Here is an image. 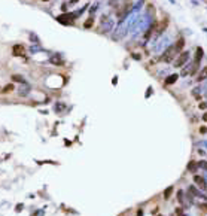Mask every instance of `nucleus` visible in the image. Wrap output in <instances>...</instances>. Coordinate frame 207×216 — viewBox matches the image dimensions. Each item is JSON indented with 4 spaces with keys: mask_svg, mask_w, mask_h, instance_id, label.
I'll return each instance as SVG.
<instances>
[{
    "mask_svg": "<svg viewBox=\"0 0 207 216\" xmlns=\"http://www.w3.org/2000/svg\"><path fill=\"white\" fill-rule=\"evenodd\" d=\"M45 2H46V0H45Z\"/></svg>",
    "mask_w": 207,
    "mask_h": 216,
    "instance_id": "nucleus-20",
    "label": "nucleus"
},
{
    "mask_svg": "<svg viewBox=\"0 0 207 216\" xmlns=\"http://www.w3.org/2000/svg\"><path fill=\"white\" fill-rule=\"evenodd\" d=\"M159 216H162V215H159Z\"/></svg>",
    "mask_w": 207,
    "mask_h": 216,
    "instance_id": "nucleus-19",
    "label": "nucleus"
},
{
    "mask_svg": "<svg viewBox=\"0 0 207 216\" xmlns=\"http://www.w3.org/2000/svg\"><path fill=\"white\" fill-rule=\"evenodd\" d=\"M188 168H189L191 171H194L197 167H195V162H189V165H188Z\"/></svg>",
    "mask_w": 207,
    "mask_h": 216,
    "instance_id": "nucleus-15",
    "label": "nucleus"
},
{
    "mask_svg": "<svg viewBox=\"0 0 207 216\" xmlns=\"http://www.w3.org/2000/svg\"><path fill=\"white\" fill-rule=\"evenodd\" d=\"M194 179H195V182H197V185H198L200 188H204V186H206V182H204V179H203L201 176H195Z\"/></svg>",
    "mask_w": 207,
    "mask_h": 216,
    "instance_id": "nucleus-8",
    "label": "nucleus"
},
{
    "mask_svg": "<svg viewBox=\"0 0 207 216\" xmlns=\"http://www.w3.org/2000/svg\"><path fill=\"white\" fill-rule=\"evenodd\" d=\"M188 58H189V52H188V51H183L182 54L177 57V60L174 61V67H182V66L188 61Z\"/></svg>",
    "mask_w": 207,
    "mask_h": 216,
    "instance_id": "nucleus-2",
    "label": "nucleus"
},
{
    "mask_svg": "<svg viewBox=\"0 0 207 216\" xmlns=\"http://www.w3.org/2000/svg\"><path fill=\"white\" fill-rule=\"evenodd\" d=\"M167 25H169V17H165V18L162 19L159 24L156 22V27H158V28H156V32H158V33H162V32L167 28Z\"/></svg>",
    "mask_w": 207,
    "mask_h": 216,
    "instance_id": "nucleus-5",
    "label": "nucleus"
},
{
    "mask_svg": "<svg viewBox=\"0 0 207 216\" xmlns=\"http://www.w3.org/2000/svg\"><path fill=\"white\" fill-rule=\"evenodd\" d=\"M12 90H14V85H12V84H9V85H6V87L3 88V92L6 94V92H9V91H12Z\"/></svg>",
    "mask_w": 207,
    "mask_h": 216,
    "instance_id": "nucleus-12",
    "label": "nucleus"
},
{
    "mask_svg": "<svg viewBox=\"0 0 207 216\" xmlns=\"http://www.w3.org/2000/svg\"><path fill=\"white\" fill-rule=\"evenodd\" d=\"M12 54L15 55V57H22V55L25 54V46L24 45H14Z\"/></svg>",
    "mask_w": 207,
    "mask_h": 216,
    "instance_id": "nucleus-3",
    "label": "nucleus"
},
{
    "mask_svg": "<svg viewBox=\"0 0 207 216\" xmlns=\"http://www.w3.org/2000/svg\"><path fill=\"white\" fill-rule=\"evenodd\" d=\"M92 24H94V18H92V17H89V18L84 22V27H85V28H91V27H92Z\"/></svg>",
    "mask_w": 207,
    "mask_h": 216,
    "instance_id": "nucleus-11",
    "label": "nucleus"
},
{
    "mask_svg": "<svg viewBox=\"0 0 207 216\" xmlns=\"http://www.w3.org/2000/svg\"><path fill=\"white\" fill-rule=\"evenodd\" d=\"M206 108H207L206 103H201V105H200V109H206Z\"/></svg>",
    "mask_w": 207,
    "mask_h": 216,
    "instance_id": "nucleus-17",
    "label": "nucleus"
},
{
    "mask_svg": "<svg viewBox=\"0 0 207 216\" xmlns=\"http://www.w3.org/2000/svg\"><path fill=\"white\" fill-rule=\"evenodd\" d=\"M203 119H204V121H207V113H204V115H203Z\"/></svg>",
    "mask_w": 207,
    "mask_h": 216,
    "instance_id": "nucleus-18",
    "label": "nucleus"
},
{
    "mask_svg": "<svg viewBox=\"0 0 207 216\" xmlns=\"http://www.w3.org/2000/svg\"><path fill=\"white\" fill-rule=\"evenodd\" d=\"M12 79H14V81H18V82H24V79H22L21 76H18V75H14Z\"/></svg>",
    "mask_w": 207,
    "mask_h": 216,
    "instance_id": "nucleus-13",
    "label": "nucleus"
},
{
    "mask_svg": "<svg viewBox=\"0 0 207 216\" xmlns=\"http://www.w3.org/2000/svg\"><path fill=\"white\" fill-rule=\"evenodd\" d=\"M177 79H179V75H176V73H174V75H170V76L165 79V85H172V84H174Z\"/></svg>",
    "mask_w": 207,
    "mask_h": 216,
    "instance_id": "nucleus-7",
    "label": "nucleus"
},
{
    "mask_svg": "<svg viewBox=\"0 0 207 216\" xmlns=\"http://www.w3.org/2000/svg\"><path fill=\"white\" fill-rule=\"evenodd\" d=\"M57 19H58L60 22H63V24H73V17H72V14H64V15H60Z\"/></svg>",
    "mask_w": 207,
    "mask_h": 216,
    "instance_id": "nucleus-4",
    "label": "nucleus"
},
{
    "mask_svg": "<svg viewBox=\"0 0 207 216\" xmlns=\"http://www.w3.org/2000/svg\"><path fill=\"white\" fill-rule=\"evenodd\" d=\"M183 45H185V40H183V39L180 37V39H179V40L176 42V45H174V46H176V48H177V51L180 52V51L183 49Z\"/></svg>",
    "mask_w": 207,
    "mask_h": 216,
    "instance_id": "nucleus-9",
    "label": "nucleus"
},
{
    "mask_svg": "<svg viewBox=\"0 0 207 216\" xmlns=\"http://www.w3.org/2000/svg\"><path fill=\"white\" fill-rule=\"evenodd\" d=\"M179 54V51H177V48L174 46V45H172V46H169L167 48V51L162 54V57H161V60L164 61V63H170L173 58L176 57V55Z\"/></svg>",
    "mask_w": 207,
    "mask_h": 216,
    "instance_id": "nucleus-1",
    "label": "nucleus"
},
{
    "mask_svg": "<svg viewBox=\"0 0 207 216\" xmlns=\"http://www.w3.org/2000/svg\"><path fill=\"white\" fill-rule=\"evenodd\" d=\"M206 78H207V67H204V69L200 72V76L197 78V81H198V82H201V81H203V79H206Z\"/></svg>",
    "mask_w": 207,
    "mask_h": 216,
    "instance_id": "nucleus-10",
    "label": "nucleus"
},
{
    "mask_svg": "<svg viewBox=\"0 0 207 216\" xmlns=\"http://www.w3.org/2000/svg\"><path fill=\"white\" fill-rule=\"evenodd\" d=\"M203 55H204V52H203V48H197V52H195V60H194V63H197V64H200V61H201V58H203Z\"/></svg>",
    "mask_w": 207,
    "mask_h": 216,
    "instance_id": "nucleus-6",
    "label": "nucleus"
},
{
    "mask_svg": "<svg viewBox=\"0 0 207 216\" xmlns=\"http://www.w3.org/2000/svg\"><path fill=\"white\" fill-rule=\"evenodd\" d=\"M172 189H173V188H169V189H167V191L164 192V195H165V198H169L170 195H172Z\"/></svg>",
    "mask_w": 207,
    "mask_h": 216,
    "instance_id": "nucleus-14",
    "label": "nucleus"
},
{
    "mask_svg": "<svg viewBox=\"0 0 207 216\" xmlns=\"http://www.w3.org/2000/svg\"><path fill=\"white\" fill-rule=\"evenodd\" d=\"M51 61H52V63H54V64H61V60H58L57 57H54V58H52Z\"/></svg>",
    "mask_w": 207,
    "mask_h": 216,
    "instance_id": "nucleus-16",
    "label": "nucleus"
}]
</instances>
